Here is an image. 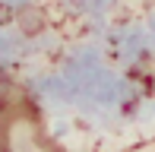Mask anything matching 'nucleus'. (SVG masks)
I'll use <instances>...</instances> for the list:
<instances>
[{"label":"nucleus","instance_id":"nucleus-1","mask_svg":"<svg viewBox=\"0 0 155 152\" xmlns=\"http://www.w3.org/2000/svg\"><path fill=\"white\" fill-rule=\"evenodd\" d=\"M0 152H60L29 95L0 98Z\"/></svg>","mask_w":155,"mask_h":152}]
</instances>
